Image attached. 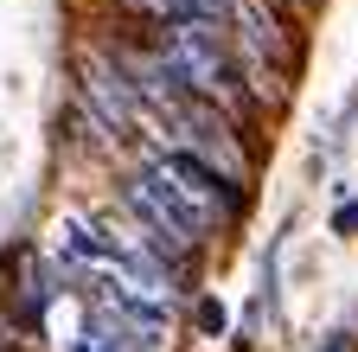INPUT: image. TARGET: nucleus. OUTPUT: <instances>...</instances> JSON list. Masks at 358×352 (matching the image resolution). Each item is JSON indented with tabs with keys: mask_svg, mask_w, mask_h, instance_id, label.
<instances>
[{
	"mask_svg": "<svg viewBox=\"0 0 358 352\" xmlns=\"http://www.w3.org/2000/svg\"><path fill=\"white\" fill-rule=\"evenodd\" d=\"M160 71L199 103H231V83H237L231 77V52H224L211 20H173L166 38H160Z\"/></svg>",
	"mask_w": 358,
	"mask_h": 352,
	"instance_id": "nucleus-1",
	"label": "nucleus"
},
{
	"mask_svg": "<svg viewBox=\"0 0 358 352\" xmlns=\"http://www.w3.org/2000/svg\"><path fill=\"white\" fill-rule=\"evenodd\" d=\"M148 173H154V180H160L179 205H186V218H192L199 231H217L224 218L237 211V180H224L217 167H205V160H199V154H186V148L154 154V160H148Z\"/></svg>",
	"mask_w": 358,
	"mask_h": 352,
	"instance_id": "nucleus-2",
	"label": "nucleus"
},
{
	"mask_svg": "<svg viewBox=\"0 0 358 352\" xmlns=\"http://www.w3.org/2000/svg\"><path fill=\"white\" fill-rule=\"evenodd\" d=\"M128 7H141L154 20H217L231 0H128Z\"/></svg>",
	"mask_w": 358,
	"mask_h": 352,
	"instance_id": "nucleus-3",
	"label": "nucleus"
}]
</instances>
